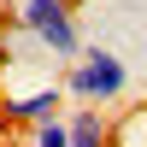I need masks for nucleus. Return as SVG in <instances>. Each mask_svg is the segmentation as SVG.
Instances as JSON below:
<instances>
[{"label": "nucleus", "instance_id": "obj_1", "mask_svg": "<svg viewBox=\"0 0 147 147\" xmlns=\"http://www.w3.org/2000/svg\"><path fill=\"white\" fill-rule=\"evenodd\" d=\"M65 100H82V106H112V100H124L129 94V65H124V53L118 47H82L77 59L65 65Z\"/></svg>", "mask_w": 147, "mask_h": 147}, {"label": "nucleus", "instance_id": "obj_2", "mask_svg": "<svg viewBox=\"0 0 147 147\" xmlns=\"http://www.w3.org/2000/svg\"><path fill=\"white\" fill-rule=\"evenodd\" d=\"M18 30L30 35L47 59H59V65H71V59L82 53V30H77L71 0H18Z\"/></svg>", "mask_w": 147, "mask_h": 147}, {"label": "nucleus", "instance_id": "obj_3", "mask_svg": "<svg viewBox=\"0 0 147 147\" xmlns=\"http://www.w3.org/2000/svg\"><path fill=\"white\" fill-rule=\"evenodd\" d=\"M59 106H65V88L59 82H41V88H30V94H12L0 112H6V124H47V118H59Z\"/></svg>", "mask_w": 147, "mask_h": 147}, {"label": "nucleus", "instance_id": "obj_4", "mask_svg": "<svg viewBox=\"0 0 147 147\" xmlns=\"http://www.w3.org/2000/svg\"><path fill=\"white\" fill-rule=\"evenodd\" d=\"M65 129H71V147H112V124L100 118V106H77Z\"/></svg>", "mask_w": 147, "mask_h": 147}, {"label": "nucleus", "instance_id": "obj_5", "mask_svg": "<svg viewBox=\"0 0 147 147\" xmlns=\"http://www.w3.org/2000/svg\"><path fill=\"white\" fill-rule=\"evenodd\" d=\"M30 147H71L65 118H47V124H35V129H30Z\"/></svg>", "mask_w": 147, "mask_h": 147}, {"label": "nucleus", "instance_id": "obj_6", "mask_svg": "<svg viewBox=\"0 0 147 147\" xmlns=\"http://www.w3.org/2000/svg\"><path fill=\"white\" fill-rule=\"evenodd\" d=\"M0 6H6V0H0Z\"/></svg>", "mask_w": 147, "mask_h": 147}]
</instances>
